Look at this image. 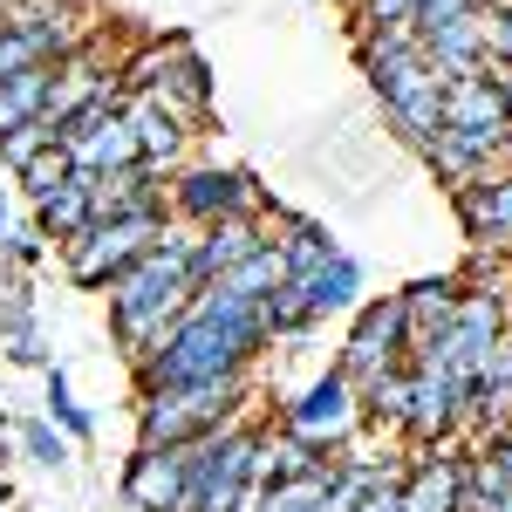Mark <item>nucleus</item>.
I'll return each instance as SVG.
<instances>
[{
  "instance_id": "obj_1",
  "label": "nucleus",
  "mask_w": 512,
  "mask_h": 512,
  "mask_svg": "<svg viewBox=\"0 0 512 512\" xmlns=\"http://www.w3.org/2000/svg\"><path fill=\"white\" fill-rule=\"evenodd\" d=\"M274 349L267 335V308L246 301L233 287H198L185 315L164 328V342L130 376L137 390H185V383H219V376H253V362Z\"/></svg>"
},
{
  "instance_id": "obj_2",
  "label": "nucleus",
  "mask_w": 512,
  "mask_h": 512,
  "mask_svg": "<svg viewBox=\"0 0 512 512\" xmlns=\"http://www.w3.org/2000/svg\"><path fill=\"white\" fill-rule=\"evenodd\" d=\"M192 246L198 233L192 226H171V233L130 267L103 287V301H110V342L123 349V362L137 369L144 355L164 342V328L185 315V301L198 294V274H192Z\"/></svg>"
},
{
  "instance_id": "obj_3",
  "label": "nucleus",
  "mask_w": 512,
  "mask_h": 512,
  "mask_svg": "<svg viewBox=\"0 0 512 512\" xmlns=\"http://www.w3.org/2000/svg\"><path fill=\"white\" fill-rule=\"evenodd\" d=\"M253 376H219V383H185V390H137V444H192V437L233 424L253 410Z\"/></svg>"
},
{
  "instance_id": "obj_4",
  "label": "nucleus",
  "mask_w": 512,
  "mask_h": 512,
  "mask_svg": "<svg viewBox=\"0 0 512 512\" xmlns=\"http://www.w3.org/2000/svg\"><path fill=\"white\" fill-rule=\"evenodd\" d=\"M164 212L171 226H212V219H267V185L239 164H185L164 178Z\"/></svg>"
},
{
  "instance_id": "obj_5",
  "label": "nucleus",
  "mask_w": 512,
  "mask_h": 512,
  "mask_svg": "<svg viewBox=\"0 0 512 512\" xmlns=\"http://www.w3.org/2000/svg\"><path fill=\"white\" fill-rule=\"evenodd\" d=\"M171 233V219L164 212H130V219H96L89 233H76L69 246H55L62 253V267H69V280L76 287H89V294H103L117 274H130L158 239Z\"/></svg>"
},
{
  "instance_id": "obj_6",
  "label": "nucleus",
  "mask_w": 512,
  "mask_h": 512,
  "mask_svg": "<svg viewBox=\"0 0 512 512\" xmlns=\"http://www.w3.org/2000/svg\"><path fill=\"white\" fill-rule=\"evenodd\" d=\"M499 335H506V294H492V287H465V294H458V315L417 349V362H431V369H444L458 390H472L478 362L492 355Z\"/></svg>"
},
{
  "instance_id": "obj_7",
  "label": "nucleus",
  "mask_w": 512,
  "mask_h": 512,
  "mask_svg": "<svg viewBox=\"0 0 512 512\" xmlns=\"http://www.w3.org/2000/svg\"><path fill=\"white\" fill-rule=\"evenodd\" d=\"M410 315H403V294H362V308L349 315V335H342V355H335V369L349 376L355 390L369 383V376H383L396 362H410Z\"/></svg>"
},
{
  "instance_id": "obj_8",
  "label": "nucleus",
  "mask_w": 512,
  "mask_h": 512,
  "mask_svg": "<svg viewBox=\"0 0 512 512\" xmlns=\"http://www.w3.org/2000/svg\"><path fill=\"white\" fill-rule=\"evenodd\" d=\"M280 424L294 437H308V444H321V451H349V437L362 431V396H355V383L328 362L301 396L280 403Z\"/></svg>"
},
{
  "instance_id": "obj_9",
  "label": "nucleus",
  "mask_w": 512,
  "mask_h": 512,
  "mask_svg": "<svg viewBox=\"0 0 512 512\" xmlns=\"http://www.w3.org/2000/svg\"><path fill=\"white\" fill-rule=\"evenodd\" d=\"M403 451H451L465 444V390L431 369V362H410V410H403Z\"/></svg>"
},
{
  "instance_id": "obj_10",
  "label": "nucleus",
  "mask_w": 512,
  "mask_h": 512,
  "mask_svg": "<svg viewBox=\"0 0 512 512\" xmlns=\"http://www.w3.org/2000/svg\"><path fill=\"white\" fill-rule=\"evenodd\" d=\"M55 144H62L69 164L89 171V178H110V171H130V164H137V130H130V117L110 110V103L76 110V117L62 123V137H55Z\"/></svg>"
},
{
  "instance_id": "obj_11",
  "label": "nucleus",
  "mask_w": 512,
  "mask_h": 512,
  "mask_svg": "<svg viewBox=\"0 0 512 512\" xmlns=\"http://www.w3.org/2000/svg\"><path fill=\"white\" fill-rule=\"evenodd\" d=\"M185 478H192L185 444H137L130 465H123V478H117V492H123L130 512H192Z\"/></svg>"
},
{
  "instance_id": "obj_12",
  "label": "nucleus",
  "mask_w": 512,
  "mask_h": 512,
  "mask_svg": "<svg viewBox=\"0 0 512 512\" xmlns=\"http://www.w3.org/2000/svg\"><path fill=\"white\" fill-rule=\"evenodd\" d=\"M465 451H472V444H451V451H403L396 512H458V492H465Z\"/></svg>"
},
{
  "instance_id": "obj_13",
  "label": "nucleus",
  "mask_w": 512,
  "mask_h": 512,
  "mask_svg": "<svg viewBox=\"0 0 512 512\" xmlns=\"http://www.w3.org/2000/svg\"><path fill=\"white\" fill-rule=\"evenodd\" d=\"M151 103H158L171 123H185L192 137L212 123V69H205V55H198L192 41H178V55H171L164 82L151 89Z\"/></svg>"
},
{
  "instance_id": "obj_14",
  "label": "nucleus",
  "mask_w": 512,
  "mask_h": 512,
  "mask_svg": "<svg viewBox=\"0 0 512 512\" xmlns=\"http://www.w3.org/2000/svg\"><path fill=\"white\" fill-rule=\"evenodd\" d=\"M437 117H444V130H465V137H506V130H512L506 103H499V89H492L485 69H478V76H451V82H444Z\"/></svg>"
},
{
  "instance_id": "obj_15",
  "label": "nucleus",
  "mask_w": 512,
  "mask_h": 512,
  "mask_svg": "<svg viewBox=\"0 0 512 512\" xmlns=\"http://www.w3.org/2000/svg\"><path fill=\"white\" fill-rule=\"evenodd\" d=\"M267 219H212V226H198V246H192V274H198V287H212L219 274H233L246 253H260L267 246Z\"/></svg>"
},
{
  "instance_id": "obj_16",
  "label": "nucleus",
  "mask_w": 512,
  "mask_h": 512,
  "mask_svg": "<svg viewBox=\"0 0 512 512\" xmlns=\"http://www.w3.org/2000/svg\"><path fill=\"white\" fill-rule=\"evenodd\" d=\"M123 117H130V130H137V164H151L158 178H171V171H185V164H192V130H185V123H171L151 96H130V103H123Z\"/></svg>"
},
{
  "instance_id": "obj_17",
  "label": "nucleus",
  "mask_w": 512,
  "mask_h": 512,
  "mask_svg": "<svg viewBox=\"0 0 512 512\" xmlns=\"http://www.w3.org/2000/svg\"><path fill=\"white\" fill-rule=\"evenodd\" d=\"M0 355L14 369H48V328H41L28 280H7V294H0Z\"/></svg>"
},
{
  "instance_id": "obj_18",
  "label": "nucleus",
  "mask_w": 512,
  "mask_h": 512,
  "mask_svg": "<svg viewBox=\"0 0 512 512\" xmlns=\"http://www.w3.org/2000/svg\"><path fill=\"white\" fill-rule=\"evenodd\" d=\"M362 294H369V274H362V260H355L349 246H342V253H328L315 274L301 280V301H308L315 328L328 315H355V308H362Z\"/></svg>"
},
{
  "instance_id": "obj_19",
  "label": "nucleus",
  "mask_w": 512,
  "mask_h": 512,
  "mask_svg": "<svg viewBox=\"0 0 512 512\" xmlns=\"http://www.w3.org/2000/svg\"><path fill=\"white\" fill-rule=\"evenodd\" d=\"M417 48H424V62H431L444 82H451V76H478V69H485V48H478V14L417 28Z\"/></svg>"
},
{
  "instance_id": "obj_20",
  "label": "nucleus",
  "mask_w": 512,
  "mask_h": 512,
  "mask_svg": "<svg viewBox=\"0 0 512 512\" xmlns=\"http://www.w3.org/2000/svg\"><path fill=\"white\" fill-rule=\"evenodd\" d=\"M403 294V315H410V349H424L444 321L458 315V294H465V280L458 274H424V280H410V287H396ZM417 362V355H410Z\"/></svg>"
},
{
  "instance_id": "obj_21",
  "label": "nucleus",
  "mask_w": 512,
  "mask_h": 512,
  "mask_svg": "<svg viewBox=\"0 0 512 512\" xmlns=\"http://www.w3.org/2000/svg\"><path fill=\"white\" fill-rule=\"evenodd\" d=\"M89 226H96V212H89V171H76L55 198L35 205V233L48 239V246H69V239L89 233Z\"/></svg>"
},
{
  "instance_id": "obj_22",
  "label": "nucleus",
  "mask_w": 512,
  "mask_h": 512,
  "mask_svg": "<svg viewBox=\"0 0 512 512\" xmlns=\"http://www.w3.org/2000/svg\"><path fill=\"white\" fill-rule=\"evenodd\" d=\"M362 431H383V437H403V410H410V362H396L383 376L362 383Z\"/></svg>"
},
{
  "instance_id": "obj_23",
  "label": "nucleus",
  "mask_w": 512,
  "mask_h": 512,
  "mask_svg": "<svg viewBox=\"0 0 512 512\" xmlns=\"http://www.w3.org/2000/svg\"><path fill=\"white\" fill-rule=\"evenodd\" d=\"M48 96H55V62H35V69L7 76V82H0V137L21 130V123H41Z\"/></svg>"
},
{
  "instance_id": "obj_24",
  "label": "nucleus",
  "mask_w": 512,
  "mask_h": 512,
  "mask_svg": "<svg viewBox=\"0 0 512 512\" xmlns=\"http://www.w3.org/2000/svg\"><path fill=\"white\" fill-rule=\"evenodd\" d=\"M41 376H48V396H41V417H48V424H55L62 437H69V444H89V437H96V417H89V410L76 403V390H69V376H62L55 362H48Z\"/></svg>"
},
{
  "instance_id": "obj_25",
  "label": "nucleus",
  "mask_w": 512,
  "mask_h": 512,
  "mask_svg": "<svg viewBox=\"0 0 512 512\" xmlns=\"http://www.w3.org/2000/svg\"><path fill=\"white\" fill-rule=\"evenodd\" d=\"M478 253H512V164L485 171V239Z\"/></svg>"
},
{
  "instance_id": "obj_26",
  "label": "nucleus",
  "mask_w": 512,
  "mask_h": 512,
  "mask_svg": "<svg viewBox=\"0 0 512 512\" xmlns=\"http://www.w3.org/2000/svg\"><path fill=\"white\" fill-rule=\"evenodd\" d=\"M14 451H21L28 465H41V472H62V465L76 458V444L55 431L48 417H21V424H14Z\"/></svg>"
},
{
  "instance_id": "obj_27",
  "label": "nucleus",
  "mask_w": 512,
  "mask_h": 512,
  "mask_svg": "<svg viewBox=\"0 0 512 512\" xmlns=\"http://www.w3.org/2000/svg\"><path fill=\"white\" fill-rule=\"evenodd\" d=\"M280 280H287V267H280V246L267 239L260 253H246V260H239L233 274H219V287H233V294H246V301H267Z\"/></svg>"
},
{
  "instance_id": "obj_28",
  "label": "nucleus",
  "mask_w": 512,
  "mask_h": 512,
  "mask_svg": "<svg viewBox=\"0 0 512 512\" xmlns=\"http://www.w3.org/2000/svg\"><path fill=\"white\" fill-rule=\"evenodd\" d=\"M328 478H335V465L328 472H308V478H274V485H260V512H321Z\"/></svg>"
},
{
  "instance_id": "obj_29",
  "label": "nucleus",
  "mask_w": 512,
  "mask_h": 512,
  "mask_svg": "<svg viewBox=\"0 0 512 512\" xmlns=\"http://www.w3.org/2000/svg\"><path fill=\"white\" fill-rule=\"evenodd\" d=\"M267 308V335L274 342H294V335H315V315H308V301H301V280H280L274 294L260 301Z\"/></svg>"
},
{
  "instance_id": "obj_30",
  "label": "nucleus",
  "mask_w": 512,
  "mask_h": 512,
  "mask_svg": "<svg viewBox=\"0 0 512 512\" xmlns=\"http://www.w3.org/2000/svg\"><path fill=\"white\" fill-rule=\"evenodd\" d=\"M478 48H485V69L512 62V0H485L478 7Z\"/></svg>"
},
{
  "instance_id": "obj_31",
  "label": "nucleus",
  "mask_w": 512,
  "mask_h": 512,
  "mask_svg": "<svg viewBox=\"0 0 512 512\" xmlns=\"http://www.w3.org/2000/svg\"><path fill=\"white\" fill-rule=\"evenodd\" d=\"M41 151H55V130H48V123H21V130H7V137H0V164H7L14 178H21Z\"/></svg>"
},
{
  "instance_id": "obj_32",
  "label": "nucleus",
  "mask_w": 512,
  "mask_h": 512,
  "mask_svg": "<svg viewBox=\"0 0 512 512\" xmlns=\"http://www.w3.org/2000/svg\"><path fill=\"white\" fill-rule=\"evenodd\" d=\"M69 178H76V164H69V151H62V144H55V151H41V158L21 171V185H28V198H35V205H41V198H55Z\"/></svg>"
},
{
  "instance_id": "obj_33",
  "label": "nucleus",
  "mask_w": 512,
  "mask_h": 512,
  "mask_svg": "<svg viewBox=\"0 0 512 512\" xmlns=\"http://www.w3.org/2000/svg\"><path fill=\"white\" fill-rule=\"evenodd\" d=\"M35 62H55L48 35H14V28H0V82L21 76V69H35Z\"/></svg>"
},
{
  "instance_id": "obj_34",
  "label": "nucleus",
  "mask_w": 512,
  "mask_h": 512,
  "mask_svg": "<svg viewBox=\"0 0 512 512\" xmlns=\"http://www.w3.org/2000/svg\"><path fill=\"white\" fill-rule=\"evenodd\" d=\"M41 260H48V239H41L35 226H28V233H7V239H0V267H7V280H28Z\"/></svg>"
},
{
  "instance_id": "obj_35",
  "label": "nucleus",
  "mask_w": 512,
  "mask_h": 512,
  "mask_svg": "<svg viewBox=\"0 0 512 512\" xmlns=\"http://www.w3.org/2000/svg\"><path fill=\"white\" fill-rule=\"evenodd\" d=\"M472 451H485V458H492V472L512 485V431H492L485 444H472Z\"/></svg>"
},
{
  "instance_id": "obj_36",
  "label": "nucleus",
  "mask_w": 512,
  "mask_h": 512,
  "mask_svg": "<svg viewBox=\"0 0 512 512\" xmlns=\"http://www.w3.org/2000/svg\"><path fill=\"white\" fill-rule=\"evenodd\" d=\"M492 76V89H499V103H506V117H512V62H499V69H485Z\"/></svg>"
},
{
  "instance_id": "obj_37",
  "label": "nucleus",
  "mask_w": 512,
  "mask_h": 512,
  "mask_svg": "<svg viewBox=\"0 0 512 512\" xmlns=\"http://www.w3.org/2000/svg\"><path fill=\"white\" fill-rule=\"evenodd\" d=\"M7 499H14V485H7V465H0V506H7Z\"/></svg>"
},
{
  "instance_id": "obj_38",
  "label": "nucleus",
  "mask_w": 512,
  "mask_h": 512,
  "mask_svg": "<svg viewBox=\"0 0 512 512\" xmlns=\"http://www.w3.org/2000/svg\"><path fill=\"white\" fill-rule=\"evenodd\" d=\"M506 328H512V294H506Z\"/></svg>"
}]
</instances>
